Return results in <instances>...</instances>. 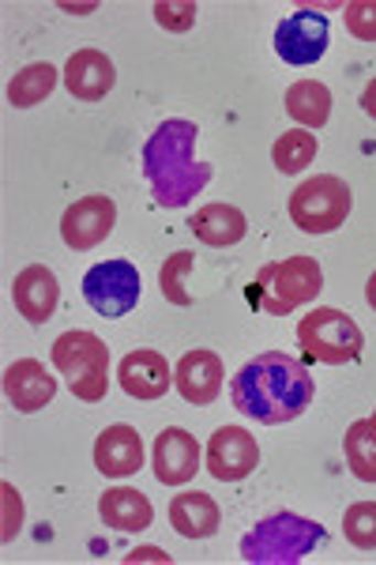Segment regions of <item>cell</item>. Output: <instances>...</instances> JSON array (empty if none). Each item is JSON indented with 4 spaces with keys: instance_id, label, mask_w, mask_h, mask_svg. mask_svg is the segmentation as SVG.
I'll use <instances>...</instances> for the list:
<instances>
[{
    "instance_id": "obj_1",
    "label": "cell",
    "mask_w": 376,
    "mask_h": 565,
    "mask_svg": "<svg viewBox=\"0 0 376 565\" xmlns=\"http://www.w3.org/2000/svg\"><path fill=\"white\" fill-rule=\"evenodd\" d=\"M313 373H309L305 362H298L287 351L256 354L230 381L234 407L245 418L264 426H282L305 415V407L313 404Z\"/></svg>"
},
{
    "instance_id": "obj_2",
    "label": "cell",
    "mask_w": 376,
    "mask_h": 565,
    "mask_svg": "<svg viewBox=\"0 0 376 565\" xmlns=\"http://www.w3.org/2000/svg\"><path fill=\"white\" fill-rule=\"evenodd\" d=\"M196 125L192 121H162L154 136L143 148V170L147 181L154 189V200L166 207H181L189 204L192 193L207 185L211 167L196 159Z\"/></svg>"
},
{
    "instance_id": "obj_3",
    "label": "cell",
    "mask_w": 376,
    "mask_h": 565,
    "mask_svg": "<svg viewBox=\"0 0 376 565\" xmlns=\"http://www.w3.org/2000/svg\"><path fill=\"white\" fill-rule=\"evenodd\" d=\"M324 290V271L313 257H287L271 260L256 276V302L264 313H293L298 306L316 302V295Z\"/></svg>"
},
{
    "instance_id": "obj_4",
    "label": "cell",
    "mask_w": 376,
    "mask_h": 565,
    "mask_svg": "<svg viewBox=\"0 0 376 565\" xmlns=\"http://www.w3.org/2000/svg\"><path fill=\"white\" fill-rule=\"evenodd\" d=\"M53 366L72 381V396L76 399H84V404L106 399V392H109V348L98 340L95 332H79V328H72V332L57 335V343H53Z\"/></svg>"
},
{
    "instance_id": "obj_5",
    "label": "cell",
    "mask_w": 376,
    "mask_h": 565,
    "mask_svg": "<svg viewBox=\"0 0 376 565\" xmlns=\"http://www.w3.org/2000/svg\"><path fill=\"white\" fill-rule=\"evenodd\" d=\"M298 340L309 359L324 362V366H346V362L362 359L365 351L362 328H357L351 313H343L335 306H316L313 313L301 317Z\"/></svg>"
},
{
    "instance_id": "obj_6",
    "label": "cell",
    "mask_w": 376,
    "mask_h": 565,
    "mask_svg": "<svg viewBox=\"0 0 376 565\" xmlns=\"http://www.w3.org/2000/svg\"><path fill=\"white\" fill-rule=\"evenodd\" d=\"M354 193L343 178L316 174L290 193V218L301 234H332L346 223Z\"/></svg>"
},
{
    "instance_id": "obj_7",
    "label": "cell",
    "mask_w": 376,
    "mask_h": 565,
    "mask_svg": "<svg viewBox=\"0 0 376 565\" xmlns=\"http://www.w3.org/2000/svg\"><path fill=\"white\" fill-rule=\"evenodd\" d=\"M320 540H324L320 524L301 521V516H293V513H275L264 524H256V532H249L241 540V558L256 565L298 562V558H305V554L313 551V543Z\"/></svg>"
},
{
    "instance_id": "obj_8",
    "label": "cell",
    "mask_w": 376,
    "mask_h": 565,
    "mask_svg": "<svg viewBox=\"0 0 376 565\" xmlns=\"http://www.w3.org/2000/svg\"><path fill=\"white\" fill-rule=\"evenodd\" d=\"M84 298L98 317H125L140 302V271L128 260H103L84 276Z\"/></svg>"
},
{
    "instance_id": "obj_9",
    "label": "cell",
    "mask_w": 376,
    "mask_h": 565,
    "mask_svg": "<svg viewBox=\"0 0 376 565\" xmlns=\"http://www.w3.org/2000/svg\"><path fill=\"white\" fill-rule=\"evenodd\" d=\"M207 471L215 476L218 482H241L249 479L260 463V445L256 437L245 430V426H218L207 441Z\"/></svg>"
},
{
    "instance_id": "obj_10",
    "label": "cell",
    "mask_w": 376,
    "mask_h": 565,
    "mask_svg": "<svg viewBox=\"0 0 376 565\" xmlns=\"http://www.w3.org/2000/svg\"><path fill=\"white\" fill-rule=\"evenodd\" d=\"M275 53H279L287 65H316L327 53V20L313 8H301L290 20L275 26Z\"/></svg>"
},
{
    "instance_id": "obj_11",
    "label": "cell",
    "mask_w": 376,
    "mask_h": 565,
    "mask_svg": "<svg viewBox=\"0 0 376 565\" xmlns=\"http://www.w3.org/2000/svg\"><path fill=\"white\" fill-rule=\"evenodd\" d=\"M114 223H117V204L106 193H95V196L76 200V204L61 215V238L68 249L87 253L114 234Z\"/></svg>"
},
{
    "instance_id": "obj_12",
    "label": "cell",
    "mask_w": 376,
    "mask_h": 565,
    "mask_svg": "<svg viewBox=\"0 0 376 565\" xmlns=\"http://www.w3.org/2000/svg\"><path fill=\"white\" fill-rule=\"evenodd\" d=\"M200 460H204V452H200L196 437L181 430V426H166L154 437V479L162 487H185V482H192L200 471Z\"/></svg>"
},
{
    "instance_id": "obj_13",
    "label": "cell",
    "mask_w": 376,
    "mask_h": 565,
    "mask_svg": "<svg viewBox=\"0 0 376 565\" xmlns=\"http://www.w3.org/2000/svg\"><path fill=\"white\" fill-rule=\"evenodd\" d=\"M173 385L185 404H215L223 392V359L215 351H185L173 366Z\"/></svg>"
},
{
    "instance_id": "obj_14",
    "label": "cell",
    "mask_w": 376,
    "mask_h": 565,
    "mask_svg": "<svg viewBox=\"0 0 376 565\" xmlns=\"http://www.w3.org/2000/svg\"><path fill=\"white\" fill-rule=\"evenodd\" d=\"M117 381H121L125 396L132 399H162L173 385V366L159 351H128L117 366Z\"/></svg>"
},
{
    "instance_id": "obj_15",
    "label": "cell",
    "mask_w": 376,
    "mask_h": 565,
    "mask_svg": "<svg viewBox=\"0 0 376 565\" xmlns=\"http://www.w3.org/2000/svg\"><path fill=\"white\" fill-rule=\"evenodd\" d=\"M12 302H15V313H23V321L45 324L53 313H57L61 282L45 264H26L12 282Z\"/></svg>"
},
{
    "instance_id": "obj_16",
    "label": "cell",
    "mask_w": 376,
    "mask_h": 565,
    "mask_svg": "<svg viewBox=\"0 0 376 565\" xmlns=\"http://www.w3.org/2000/svg\"><path fill=\"white\" fill-rule=\"evenodd\" d=\"M4 396L20 415H34V412H42L45 404H53V396H57V377L45 373L42 362L20 359L4 370Z\"/></svg>"
},
{
    "instance_id": "obj_17",
    "label": "cell",
    "mask_w": 376,
    "mask_h": 565,
    "mask_svg": "<svg viewBox=\"0 0 376 565\" xmlns=\"http://www.w3.org/2000/svg\"><path fill=\"white\" fill-rule=\"evenodd\" d=\"M117 84V68L103 50H76L64 65V87L79 103H103Z\"/></svg>"
},
{
    "instance_id": "obj_18",
    "label": "cell",
    "mask_w": 376,
    "mask_h": 565,
    "mask_svg": "<svg viewBox=\"0 0 376 565\" xmlns=\"http://www.w3.org/2000/svg\"><path fill=\"white\" fill-rule=\"evenodd\" d=\"M95 468L106 479H128L143 468V437L132 426H106L95 441Z\"/></svg>"
},
{
    "instance_id": "obj_19",
    "label": "cell",
    "mask_w": 376,
    "mask_h": 565,
    "mask_svg": "<svg viewBox=\"0 0 376 565\" xmlns=\"http://www.w3.org/2000/svg\"><path fill=\"white\" fill-rule=\"evenodd\" d=\"M170 524L185 540H211L223 524V513H218V501L211 494L185 490V494H173L170 501Z\"/></svg>"
},
{
    "instance_id": "obj_20",
    "label": "cell",
    "mask_w": 376,
    "mask_h": 565,
    "mask_svg": "<svg viewBox=\"0 0 376 565\" xmlns=\"http://www.w3.org/2000/svg\"><path fill=\"white\" fill-rule=\"evenodd\" d=\"M189 226L200 242L211 245V249H226V245H237L245 234H249V218H245L241 207H234V204L200 207V212L189 218Z\"/></svg>"
},
{
    "instance_id": "obj_21",
    "label": "cell",
    "mask_w": 376,
    "mask_h": 565,
    "mask_svg": "<svg viewBox=\"0 0 376 565\" xmlns=\"http://www.w3.org/2000/svg\"><path fill=\"white\" fill-rule=\"evenodd\" d=\"M98 513H103V524L117 527V532H143L154 521V505L147 501V494L132 487H114L98 498Z\"/></svg>"
},
{
    "instance_id": "obj_22",
    "label": "cell",
    "mask_w": 376,
    "mask_h": 565,
    "mask_svg": "<svg viewBox=\"0 0 376 565\" xmlns=\"http://www.w3.org/2000/svg\"><path fill=\"white\" fill-rule=\"evenodd\" d=\"M287 114L301 129H324L332 117V90L320 79H298L287 87Z\"/></svg>"
},
{
    "instance_id": "obj_23",
    "label": "cell",
    "mask_w": 376,
    "mask_h": 565,
    "mask_svg": "<svg viewBox=\"0 0 376 565\" xmlns=\"http://www.w3.org/2000/svg\"><path fill=\"white\" fill-rule=\"evenodd\" d=\"M57 87V68L50 61H34L23 72H15V79L8 84V103L15 109H31L50 98V90Z\"/></svg>"
},
{
    "instance_id": "obj_24",
    "label": "cell",
    "mask_w": 376,
    "mask_h": 565,
    "mask_svg": "<svg viewBox=\"0 0 376 565\" xmlns=\"http://www.w3.org/2000/svg\"><path fill=\"white\" fill-rule=\"evenodd\" d=\"M316 159V136L309 129H290L275 140L271 148V162L279 174H301L309 162Z\"/></svg>"
},
{
    "instance_id": "obj_25",
    "label": "cell",
    "mask_w": 376,
    "mask_h": 565,
    "mask_svg": "<svg viewBox=\"0 0 376 565\" xmlns=\"http://www.w3.org/2000/svg\"><path fill=\"white\" fill-rule=\"evenodd\" d=\"M343 449H346V463H351L354 479L376 482V434H373L369 418L351 423V430L343 437Z\"/></svg>"
},
{
    "instance_id": "obj_26",
    "label": "cell",
    "mask_w": 376,
    "mask_h": 565,
    "mask_svg": "<svg viewBox=\"0 0 376 565\" xmlns=\"http://www.w3.org/2000/svg\"><path fill=\"white\" fill-rule=\"evenodd\" d=\"M192 264H196V253H189V249H178L173 257H166V264H162L159 290H162V298H166V302H173V306H192V290H189Z\"/></svg>"
},
{
    "instance_id": "obj_27",
    "label": "cell",
    "mask_w": 376,
    "mask_h": 565,
    "mask_svg": "<svg viewBox=\"0 0 376 565\" xmlns=\"http://www.w3.org/2000/svg\"><path fill=\"white\" fill-rule=\"evenodd\" d=\"M343 535L357 551H376V501H357L343 513Z\"/></svg>"
},
{
    "instance_id": "obj_28",
    "label": "cell",
    "mask_w": 376,
    "mask_h": 565,
    "mask_svg": "<svg viewBox=\"0 0 376 565\" xmlns=\"http://www.w3.org/2000/svg\"><path fill=\"white\" fill-rule=\"evenodd\" d=\"M196 0H159L154 4V20H159V26H166L170 34H185L196 23Z\"/></svg>"
},
{
    "instance_id": "obj_29",
    "label": "cell",
    "mask_w": 376,
    "mask_h": 565,
    "mask_svg": "<svg viewBox=\"0 0 376 565\" xmlns=\"http://www.w3.org/2000/svg\"><path fill=\"white\" fill-rule=\"evenodd\" d=\"M343 20L357 42H376V0H351Z\"/></svg>"
},
{
    "instance_id": "obj_30",
    "label": "cell",
    "mask_w": 376,
    "mask_h": 565,
    "mask_svg": "<svg viewBox=\"0 0 376 565\" xmlns=\"http://www.w3.org/2000/svg\"><path fill=\"white\" fill-rule=\"evenodd\" d=\"M0 494H4V527H0V540L12 543L15 532L23 527V501H20V490H15L12 482L0 487Z\"/></svg>"
},
{
    "instance_id": "obj_31",
    "label": "cell",
    "mask_w": 376,
    "mask_h": 565,
    "mask_svg": "<svg viewBox=\"0 0 376 565\" xmlns=\"http://www.w3.org/2000/svg\"><path fill=\"white\" fill-rule=\"evenodd\" d=\"M125 562H166L170 565V554H162V551H154V546H143V551H132Z\"/></svg>"
},
{
    "instance_id": "obj_32",
    "label": "cell",
    "mask_w": 376,
    "mask_h": 565,
    "mask_svg": "<svg viewBox=\"0 0 376 565\" xmlns=\"http://www.w3.org/2000/svg\"><path fill=\"white\" fill-rule=\"evenodd\" d=\"M362 109L376 121V79H369V87L362 90Z\"/></svg>"
},
{
    "instance_id": "obj_33",
    "label": "cell",
    "mask_w": 376,
    "mask_h": 565,
    "mask_svg": "<svg viewBox=\"0 0 376 565\" xmlns=\"http://www.w3.org/2000/svg\"><path fill=\"white\" fill-rule=\"evenodd\" d=\"M365 302H369L376 309V271L369 276V282H365Z\"/></svg>"
},
{
    "instance_id": "obj_34",
    "label": "cell",
    "mask_w": 376,
    "mask_h": 565,
    "mask_svg": "<svg viewBox=\"0 0 376 565\" xmlns=\"http://www.w3.org/2000/svg\"><path fill=\"white\" fill-rule=\"evenodd\" d=\"M369 426H373V434H376V412H373V418H369Z\"/></svg>"
}]
</instances>
